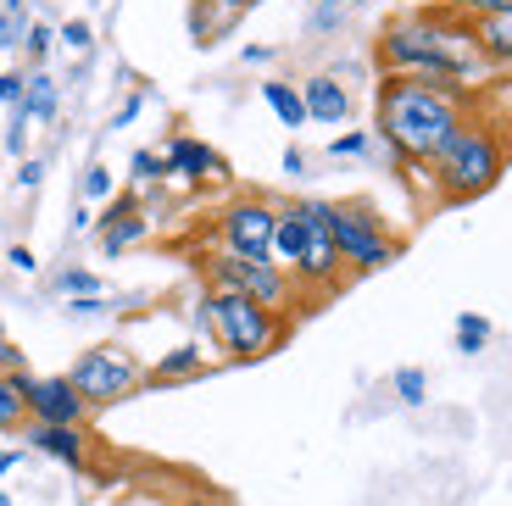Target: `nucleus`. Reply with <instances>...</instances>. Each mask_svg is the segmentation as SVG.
<instances>
[{
  "label": "nucleus",
  "mask_w": 512,
  "mask_h": 506,
  "mask_svg": "<svg viewBox=\"0 0 512 506\" xmlns=\"http://www.w3.org/2000/svg\"><path fill=\"white\" fill-rule=\"evenodd\" d=\"M474 112V89L451 78H396L384 73L373 89V140H384L401 162H435Z\"/></svg>",
  "instance_id": "nucleus-1"
},
{
  "label": "nucleus",
  "mask_w": 512,
  "mask_h": 506,
  "mask_svg": "<svg viewBox=\"0 0 512 506\" xmlns=\"http://www.w3.org/2000/svg\"><path fill=\"white\" fill-rule=\"evenodd\" d=\"M373 56H379L384 73H396V78H451L462 89H474L490 73L485 51L474 39V17H457L446 6L384 23Z\"/></svg>",
  "instance_id": "nucleus-2"
},
{
  "label": "nucleus",
  "mask_w": 512,
  "mask_h": 506,
  "mask_svg": "<svg viewBox=\"0 0 512 506\" xmlns=\"http://www.w3.org/2000/svg\"><path fill=\"white\" fill-rule=\"evenodd\" d=\"M507 156H512L507 134H501L496 123L468 117V123L457 128V140L429 162V173H435V190L446 195V201H474V195L496 190V178L507 173Z\"/></svg>",
  "instance_id": "nucleus-3"
},
{
  "label": "nucleus",
  "mask_w": 512,
  "mask_h": 506,
  "mask_svg": "<svg viewBox=\"0 0 512 506\" xmlns=\"http://www.w3.org/2000/svg\"><path fill=\"white\" fill-rule=\"evenodd\" d=\"M201 301H206V312H212V345H223L234 362H262V356H273L290 340V317L245 301V295H234V290H206Z\"/></svg>",
  "instance_id": "nucleus-4"
},
{
  "label": "nucleus",
  "mask_w": 512,
  "mask_h": 506,
  "mask_svg": "<svg viewBox=\"0 0 512 506\" xmlns=\"http://www.w3.org/2000/svg\"><path fill=\"white\" fill-rule=\"evenodd\" d=\"M329 240L340 251L346 273H379V267H390L401 256V234L368 201H334L329 206Z\"/></svg>",
  "instance_id": "nucleus-5"
},
{
  "label": "nucleus",
  "mask_w": 512,
  "mask_h": 506,
  "mask_svg": "<svg viewBox=\"0 0 512 506\" xmlns=\"http://www.w3.org/2000/svg\"><path fill=\"white\" fill-rule=\"evenodd\" d=\"M67 384H73L84 401H90V412H101V406H117V401H134V395L145 390V367L134 351H123V345H90V351H78V362L67 367Z\"/></svg>",
  "instance_id": "nucleus-6"
},
{
  "label": "nucleus",
  "mask_w": 512,
  "mask_h": 506,
  "mask_svg": "<svg viewBox=\"0 0 512 506\" xmlns=\"http://www.w3.org/2000/svg\"><path fill=\"white\" fill-rule=\"evenodd\" d=\"M201 273H206V290H234V295L268 306L279 317H290L295 301H301V284L279 262H240V256L212 251V256H201Z\"/></svg>",
  "instance_id": "nucleus-7"
},
{
  "label": "nucleus",
  "mask_w": 512,
  "mask_h": 506,
  "mask_svg": "<svg viewBox=\"0 0 512 506\" xmlns=\"http://www.w3.org/2000/svg\"><path fill=\"white\" fill-rule=\"evenodd\" d=\"M273 223H279V201L234 195L218 212V251L240 262H273Z\"/></svg>",
  "instance_id": "nucleus-8"
},
{
  "label": "nucleus",
  "mask_w": 512,
  "mask_h": 506,
  "mask_svg": "<svg viewBox=\"0 0 512 506\" xmlns=\"http://www.w3.org/2000/svg\"><path fill=\"white\" fill-rule=\"evenodd\" d=\"M329 206L334 201H323V195H301V212H307V256H301V267L290 273L301 290H323V295H334L346 284L340 251H334V240H329Z\"/></svg>",
  "instance_id": "nucleus-9"
},
{
  "label": "nucleus",
  "mask_w": 512,
  "mask_h": 506,
  "mask_svg": "<svg viewBox=\"0 0 512 506\" xmlns=\"http://www.w3.org/2000/svg\"><path fill=\"white\" fill-rule=\"evenodd\" d=\"M28 423H51V429H84L90 423V401L67 384V373H45L23 390Z\"/></svg>",
  "instance_id": "nucleus-10"
},
{
  "label": "nucleus",
  "mask_w": 512,
  "mask_h": 506,
  "mask_svg": "<svg viewBox=\"0 0 512 506\" xmlns=\"http://www.w3.org/2000/svg\"><path fill=\"white\" fill-rule=\"evenodd\" d=\"M162 167H167V184H173V178H184V184H206V178L229 173V162H223L206 140H195V134H167Z\"/></svg>",
  "instance_id": "nucleus-11"
},
{
  "label": "nucleus",
  "mask_w": 512,
  "mask_h": 506,
  "mask_svg": "<svg viewBox=\"0 0 512 506\" xmlns=\"http://www.w3.org/2000/svg\"><path fill=\"white\" fill-rule=\"evenodd\" d=\"M295 89H301L307 123H351V112H357V101H351V89L340 84V73H312Z\"/></svg>",
  "instance_id": "nucleus-12"
},
{
  "label": "nucleus",
  "mask_w": 512,
  "mask_h": 506,
  "mask_svg": "<svg viewBox=\"0 0 512 506\" xmlns=\"http://www.w3.org/2000/svg\"><path fill=\"white\" fill-rule=\"evenodd\" d=\"M23 440L34 445L39 456H51V462H62V468H90V440H84V429H51V423H23Z\"/></svg>",
  "instance_id": "nucleus-13"
},
{
  "label": "nucleus",
  "mask_w": 512,
  "mask_h": 506,
  "mask_svg": "<svg viewBox=\"0 0 512 506\" xmlns=\"http://www.w3.org/2000/svg\"><path fill=\"white\" fill-rule=\"evenodd\" d=\"M206 373V345L184 340L173 351H162L151 367H145V390H162V384H184V379H201Z\"/></svg>",
  "instance_id": "nucleus-14"
},
{
  "label": "nucleus",
  "mask_w": 512,
  "mask_h": 506,
  "mask_svg": "<svg viewBox=\"0 0 512 506\" xmlns=\"http://www.w3.org/2000/svg\"><path fill=\"white\" fill-rule=\"evenodd\" d=\"M301 256H307V212H301V201H279V223H273V262H279L284 273H295Z\"/></svg>",
  "instance_id": "nucleus-15"
},
{
  "label": "nucleus",
  "mask_w": 512,
  "mask_h": 506,
  "mask_svg": "<svg viewBox=\"0 0 512 506\" xmlns=\"http://www.w3.org/2000/svg\"><path fill=\"white\" fill-rule=\"evenodd\" d=\"M56 112H62V89H56V78L45 73V67H34L28 73V89H23V106H17V117H23L28 128H51Z\"/></svg>",
  "instance_id": "nucleus-16"
},
{
  "label": "nucleus",
  "mask_w": 512,
  "mask_h": 506,
  "mask_svg": "<svg viewBox=\"0 0 512 506\" xmlns=\"http://www.w3.org/2000/svg\"><path fill=\"white\" fill-rule=\"evenodd\" d=\"M240 17H245V12L234 6V0H190V17H184V23H190V39H195V45H212V39L229 34Z\"/></svg>",
  "instance_id": "nucleus-17"
},
{
  "label": "nucleus",
  "mask_w": 512,
  "mask_h": 506,
  "mask_svg": "<svg viewBox=\"0 0 512 506\" xmlns=\"http://www.w3.org/2000/svg\"><path fill=\"white\" fill-rule=\"evenodd\" d=\"M101 223V251L112 256H123V251H134V245H145V234H151V217H145V206L140 212H128V217H95Z\"/></svg>",
  "instance_id": "nucleus-18"
},
{
  "label": "nucleus",
  "mask_w": 512,
  "mask_h": 506,
  "mask_svg": "<svg viewBox=\"0 0 512 506\" xmlns=\"http://www.w3.org/2000/svg\"><path fill=\"white\" fill-rule=\"evenodd\" d=\"M262 101H268V112L279 117L284 128H307V106H301V89L284 84V78H262Z\"/></svg>",
  "instance_id": "nucleus-19"
},
{
  "label": "nucleus",
  "mask_w": 512,
  "mask_h": 506,
  "mask_svg": "<svg viewBox=\"0 0 512 506\" xmlns=\"http://www.w3.org/2000/svg\"><path fill=\"white\" fill-rule=\"evenodd\" d=\"M474 39H479V51H485L490 67H512V17H479Z\"/></svg>",
  "instance_id": "nucleus-20"
},
{
  "label": "nucleus",
  "mask_w": 512,
  "mask_h": 506,
  "mask_svg": "<svg viewBox=\"0 0 512 506\" xmlns=\"http://www.w3.org/2000/svg\"><path fill=\"white\" fill-rule=\"evenodd\" d=\"M151 184H167L162 151H134L128 156V190H151Z\"/></svg>",
  "instance_id": "nucleus-21"
},
{
  "label": "nucleus",
  "mask_w": 512,
  "mask_h": 506,
  "mask_svg": "<svg viewBox=\"0 0 512 506\" xmlns=\"http://www.w3.org/2000/svg\"><path fill=\"white\" fill-rule=\"evenodd\" d=\"M490 345V317L485 312H462L457 317V351L462 356H479Z\"/></svg>",
  "instance_id": "nucleus-22"
},
{
  "label": "nucleus",
  "mask_w": 512,
  "mask_h": 506,
  "mask_svg": "<svg viewBox=\"0 0 512 506\" xmlns=\"http://www.w3.org/2000/svg\"><path fill=\"white\" fill-rule=\"evenodd\" d=\"M390 390H396L401 406H423V401H429V373H423V367H396Z\"/></svg>",
  "instance_id": "nucleus-23"
},
{
  "label": "nucleus",
  "mask_w": 512,
  "mask_h": 506,
  "mask_svg": "<svg viewBox=\"0 0 512 506\" xmlns=\"http://www.w3.org/2000/svg\"><path fill=\"white\" fill-rule=\"evenodd\" d=\"M17 51H23L34 67H45V56L56 51V28H51V23H28L23 39H17Z\"/></svg>",
  "instance_id": "nucleus-24"
},
{
  "label": "nucleus",
  "mask_w": 512,
  "mask_h": 506,
  "mask_svg": "<svg viewBox=\"0 0 512 506\" xmlns=\"http://www.w3.org/2000/svg\"><path fill=\"white\" fill-rule=\"evenodd\" d=\"M56 290H62L67 301H84V295H101V273H90V267H62V273H56Z\"/></svg>",
  "instance_id": "nucleus-25"
},
{
  "label": "nucleus",
  "mask_w": 512,
  "mask_h": 506,
  "mask_svg": "<svg viewBox=\"0 0 512 506\" xmlns=\"http://www.w3.org/2000/svg\"><path fill=\"white\" fill-rule=\"evenodd\" d=\"M373 151V128H351V134H334L329 140V156L334 162H357V156Z\"/></svg>",
  "instance_id": "nucleus-26"
},
{
  "label": "nucleus",
  "mask_w": 512,
  "mask_h": 506,
  "mask_svg": "<svg viewBox=\"0 0 512 506\" xmlns=\"http://www.w3.org/2000/svg\"><path fill=\"white\" fill-rule=\"evenodd\" d=\"M23 423H28V412H23V401H17L12 379H0V434H17Z\"/></svg>",
  "instance_id": "nucleus-27"
},
{
  "label": "nucleus",
  "mask_w": 512,
  "mask_h": 506,
  "mask_svg": "<svg viewBox=\"0 0 512 506\" xmlns=\"http://www.w3.org/2000/svg\"><path fill=\"white\" fill-rule=\"evenodd\" d=\"M56 45H67V51H78V56H84V51L95 45V28L84 23V17H73V23H62V28H56Z\"/></svg>",
  "instance_id": "nucleus-28"
},
{
  "label": "nucleus",
  "mask_w": 512,
  "mask_h": 506,
  "mask_svg": "<svg viewBox=\"0 0 512 506\" xmlns=\"http://www.w3.org/2000/svg\"><path fill=\"white\" fill-rule=\"evenodd\" d=\"M117 184H112V167H90L84 173V201H112Z\"/></svg>",
  "instance_id": "nucleus-29"
},
{
  "label": "nucleus",
  "mask_w": 512,
  "mask_h": 506,
  "mask_svg": "<svg viewBox=\"0 0 512 506\" xmlns=\"http://www.w3.org/2000/svg\"><path fill=\"white\" fill-rule=\"evenodd\" d=\"M23 89H28V73H17V67H6V73H0V106H23Z\"/></svg>",
  "instance_id": "nucleus-30"
},
{
  "label": "nucleus",
  "mask_w": 512,
  "mask_h": 506,
  "mask_svg": "<svg viewBox=\"0 0 512 506\" xmlns=\"http://www.w3.org/2000/svg\"><path fill=\"white\" fill-rule=\"evenodd\" d=\"M45 184V156H23L17 162V190H39Z\"/></svg>",
  "instance_id": "nucleus-31"
},
{
  "label": "nucleus",
  "mask_w": 512,
  "mask_h": 506,
  "mask_svg": "<svg viewBox=\"0 0 512 506\" xmlns=\"http://www.w3.org/2000/svg\"><path fill=\"white\" fill-rule=\"evenodd\" d=\"M6 151H12L17 162H23V156H28V123H23V117H17V112H12V123H6Z\"/></svg>",
  "instance_id": "nucleus-32"
},
{
  "label": "nucleus",
  "mask_w": 512,
  "mask_h": 506,
  "mask_svg": "<svg viewBox=\"0 0 512 506\" xmlns=\"http://www.w3.org/2000/svg\"><path fill=\"white\" fill-rule=\"evenodd\" d=\"M346 17L351 12H323V6H312L307 28H312V34H334V28H346Z\"/></svg>",
  "instance_id": "nucleus-33"
},
{
  "label": "nucleus",
  "mask_w": 512,
  "mask_h": 506,
  "mask_svg": "<svg viewBox=\"0 0 512 506\" xmlns=\"http://www.w3.org/2000/svg\"><path fill=\"white\" fill-rule=\"evenodd\" d=\"M140 112H145V89H128V101L117 106L112 128H128V123H134V117H140Z\"/></svg>",
  "instance_id": "nucleus-34"
},
{
  "label": "nucleus",
  "mask_w": 512,
  "mask_h": 506,
  "mask_svg": "<svg viewBox=\"0 0 512 506\" xmlns=\"http://www.w3.org/2000/svg\"><path fill=\"white\" fill-rule=\"evenodd\" d=\"M23 17H12V12H0V51H17V39H23Z\"/></svg>",
  "instance_id": "nucleus-35"
},
{
  "label": "nucleus",
  "mask_w": 512,
  "mask_h": 506,
  "mask_svg": "<svg viewBox=\"0 0 512 506\" xmlns=\"http://www.w3.org/2000/svg\"><path fill=\"white\" fill-rule=\"evenodd\" d=\"M6 262H12L17 273H39V256L28 251V245H12V251H6Z\"/></svg>",
  "instance_id": "nucleus-36"
},
{
  "label": "nucleus",
  "mask_w": 512,
  "mask_h": 506,
  "mask_svg": "<svg viewBox=\"0 0 512 506\" xmlns=\"http://www.w3.org/2000/svg\"><path fill=\"white\" fill-rule=\"evenodd\" d=\"M279 167H284V173H290V178H307V151H301V145H290Z\"/></svg>",
  "instance_id": "nucleus-37"
},
{
  "label": "nucleus",
  "mask_w": 512,
  "mask_h": 506,
  "mask_svg": "<svg viewBox=\"0 0 512 506\" xmlns=\"http://www.w3.org/2000/svg\"><path fill=\"white\" fill-rule=\"evenodd\" d=\"M273 56H279L273 45H245V51H240V62H245V67H268Z\"/></svg>",
  "instance_id": "nucleus-38"
},
{
  "label": "nucleus",
  "mask_w": 512,
  "mask_h": 506,
  "mask_svg": "<svg viewBox=\"0 0 512 506\" xmlns=\"http://www.w3.org/2000/svg\"><path fill=\"white\" fill-rule=\"evenodd\" d=\"M312 6H323V12H357L362 0H312Z\"/></svg>",
  "instance_id": "nucleus-39"
},
{
  "label": "nucleus",
  "mask_w": 512,
  "mask_h": 506,
  "mask_svg": "<svg viewBox=\"0 0 512 506\" xmlns=\"http://www.w3.org/2000/svg\"><path fill=\"white\" fill-rule=\"evenodd\" d=\"M73 228H78V234H84V228H95V217H90V206H84V201H78V212H73Z\"/></svg>",
  "instance_id": "nucleus-40"
},
{
  "label": "nucleus",
  "mask_w": 512,
  "mask_h": 506,
  "mask_svg": "<svg viewBox=\"0 0 512 506\" xmlns=\"http://www.w3.org/2000/svg\"><path fill=\"white\" fill-rule=\"evenodd\" d=\"M12 468H17V451H12V445H0V479H6Z\"/></svg>",
  "instance_id": "nucleus-41"
},
{
  "label": "nucleus",
  "mask_w": 512,
  "mask_h": 506,
  "mask_svg": "<svg viewBox=\"0 0 512 506\" xmlns=\"http://www.w3.org/2000/svg\"><path fill=\"white\" fill-rule=\"evenodd\" d=\"M0 12H12V17H23V0H0Z\"/></svg>",
  "instance_id": "nucleus-42"
},
{
  "label": "nucleus",
  "mask_w": 512,
  "mask_h": 506,
  "mask_svg": "<svg viewBox=\"0 0 512 506\" xmlns=\"http://www.w3.org/2000/svg\"><path fill=\"white\" fill-rule=\"evenodd\" d=\"M134 506H184V501H134Z\"/></svg>",
  "instance_id": "nucleus-43"
},
{
  "label": "nucleus",
  "mask_w": 512,
  "mask_h": 506,
  "mask_svg": "<svg viewBox=\"0 0 512 506\" xmlns=\"http://www.w3.org/2000/svg\"><path fill=\"white\" fill-rule=\"evenodd\" d=\"M234 6H240V12H251V6H262V0H234Z\"/></svg>",
  "instance_id": "nucleus-44"
}]
</instances>
